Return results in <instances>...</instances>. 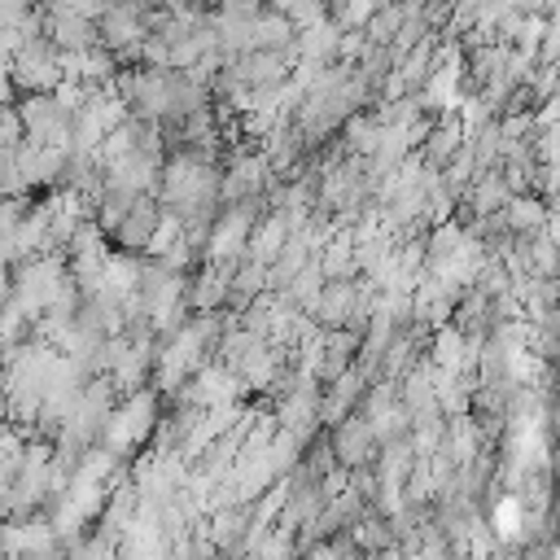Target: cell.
I'll use <instances>...</instances> for the list:
<instances>
[{
	"label": "cell",
	"instance_id": "obj_20",
	"mask_svg": "<svg viewBox=\"0 0 560 560\" xmlns=\"http://www.w3.org/2000/svg\"><path fill=\"white\" fill-rule=\"evenodd\" d=\"M512 13H521V18H542L547 13V0H503Z\"/></svg>",
	"mask_w": 560,
	"mask_h": 560
},
{
	"label": "cell",
	"instance_id": "obj_19",
	"mask_svg": "<svg viewBox=\"0 0 560 560\" xmlns=\"http://www.w3.org/2000/svg\"><path fill=\"white\" fill-rule=\"evenodd\" d=\"M354 542H359V547H385V542H389L385 521H376V516L359 521V525H354Z\"/></svg>",
	"mask_w": 560,
	"mask_h": 560
},
{
	"label": "cell",
	"instance_id": "obj_15",
	"mask_svg": "<svg viewBox=\"0 0 560 560\" xmlns=\"http://www.w3.org/2000/svg\"><path fill=\"white\" fill-rule=\"evenodd\" d=\"M293 22L276 9H262V18L254 22V48H289L293 44Z\"/></svg>",
	"mask_w": 560,
	"mask_h": 560
},
{
	"label": "cell",
	"instance_id": "obj_6",
	"mask_svg": "<svg viewBox=\"0 0 560 560\" xmlns=\"http://www.w3.org/2000/svg\"><path fill=\"white\" fill-rule=\"evenodd\" d=\"M158 223H162V206H158V197H153V192L136 197L131 210L122 214V223L114 228V245H118V254H131V258L149 254Z\"/></svg>",
	"mask_w": 560,
	"mask_h": 560
},
{
	"label": "cell",
	"instance_id": "obj_18",
	"mask_svg": "<svg viewBox=\"0 0 560 560\" xmlns=\"http://www.w3.org/2000/svg\"><path fill=\"white\" fill-rule=\"evenodd\" d=\"M22 214H26V201H4L0 197V258L9 254V241H13L18 223H22Z\"/></svg>",
	"mask_w": 560,
	"mask_h": 560
},
{
	"label": "cell",
	"instance_id": "obj_9",
	"mask_svg": "<svg viewBox=\"0 0 560 560\" xmlns=\"http://www.w3.org/2000/svg\"><path fill=\"white\" fill-rule=\"evenodd\" d=\"M293 236V223L284 219V210H262L254 219V232H249V245H245V258L258 262V267H271L280 258V249L289 245Z\"/></svg>",
	"mask_w": 560,
	"mask_h": 560
},
{
	"label": "cell",
	"instance_id": "obj_21",
	"mask_svg": "<svg viewBox=\"0 0 560 560\" xmlns=\"http://www.w3.org/2000/svg\"><path fill=\"white\" fill-rule=\"evenodd\" d=\"M13 105V79H9V61L0 57V109Z\"/></svg>",
	"mask_w": 560,
	"mask_h": 560
},
{
	"label": "cell",
	"instance_id": "obj_3",
	"mask_svg": "<svg viewBox=\"0 0 560 560\" xmlns=\"http://www.w3.org/2000/svg\"><path fill=\"white\" fill-rule=\"evenodd\" d=\"M9 79H13V92H22V96L57 92V88L66 83L61 52H57L44 35H31V39H22L18 52L9 57Z\"/></svg>",
	"mask_w": 560,
	"mask_h": 560
},
{
	"label": "cell",
	"instance_id": "obj_14",
	"mask_svg": "<svg viewBox=\"0 0 560 560\" xmlns=\"http://www.w3.org/2000/svg\"><path fill=\"white\" fill-rule=\"evenodd\" d=\"M420 149H424V162H429L433 171H442V166L464 149V131H459L455 122H433Z\"/></svg>",
	"mask_w": 560,
	"mask_h": 560
},
{
	"label": "cell",
	"instance_id": "obj_12",
	"mask_svg": "<svg viewBox=\"0 0 560 560\" xmlns=\"http://www.w3.org/2000/svg\"><path fill=\"white\" fill-rule=\"evenodd\" d=\"M402 22H407V9H402V4H394V0H376L372 18L363 22V39H368L372 48H389V44L398 39Z\"/></svg>",
	"mask_w": 560,
	"mask_h": 560
},
{
	"label": "cell",
	"instance_id": "obj_7",
	"mask_svg": "<svg viewBox=\"0 0 560 560\" xmlns=\"http://www.w3.org/2000/svg\"><path fill=\"white\" fill-rule=\"evenodd\" d=\"M332 455L346 468H363L372 455H381V438H376L372 420L368 416H354V411L346 420H337V429H332Z\"/></svg>",
	"mask_w": 560,
	"mask_h": 560
},
{
	"label": "cell",
	"instance_id": "obj_16",
	"mask_svg": "<svg viewBox=\"0 0 560 560\" xmlns=\"http://www.w3.org/2000/svg\"><path fill=\"white\" fill-rule=\"evenodd\" d=\"M542 206L534 201V197H512L508 206H503V223L512 228V232H538L542 228Z\"/></svg>",
	"mask_w": 560,
	"mask_h": 560
},
{
	"label": "cell",
	"instance_id": "obj_4",
	"mask_svg": "<svg viewBox=\"0 0 560 560\" xmlns=\"http://www.w3.org/2000/svg\"><path fill=\"white\" fill-rule=\"evenodd\" d=\"M258 206L262 201H241V206H223L206 232V262L214 267H236L245 258V245H249V232H254V219H258Z\"/></svg>",
	"mask_w": 560,
	"mask_h": 560
},
{
	"label": "cell",
	"instance_id": "obj_17",
	"mask_svg": "<svg viewBox=\"0 0 560 560\" xmlns=\"http://www.w3.org/2000/svg\"><path fill=\"white\" fill-rule=\"evenodd\" d=\"M446 372L451 368H459V359H464V332H455V328H442L438 332V354H433Z\"/></svg>",
	"mask_w": 560,
	"mask_h": 560
},
{
	"label": "cell",
	"instance_id": "obj_13",
	"mask_svg": "<svg viewBox=\"0 0 560 560\" xmlns=\"http://www.w3.org/2000/svg\"><path fill=\"white\" fill-rule=\"evenodd\" d=\"M0 31H18L22 39L44 35V4L39 0H0Z\"/></svg>",
	"mask_w": 560,
	"mask_h": 560
},
{
	"label": "cell",
	"instance_id": "obj_8",
	"mask_svg": "<svg viewBox=\"0 0 560 560\" xmlns=\"http://www.w3.org/2000/svg\"><path fill=\"white\" fill-rule=\"evenodd\" d=\"M44 39L61 57L88 52V48H96V22H88V18L70 13V9H44Z\"/></svg>",
	"mask_w": 560,
	"mask_h": 560
},
{
	"label": "cell",
	"instance_id": "obj_1",
	"mask_svg": "<svg viewBox=\"0 0 560 560\" xmlns=\"http://www.w3.org/2000/svg\"><path fill=\"white\" fill-rule=\"evenodd\" d=\"M66 284H70V262H66V254H35V258H26V262L13 267L9 298H13L31 319H39V315L57 302V293H61Z\"/></svg>",
	"mask_w": 560,
	"mask_h": 560
},
{
	"label": "cell",
	"instance_id": "obj_2",
	"mask_svg": "<svg viewBox=\"0 0 560 560\" xmlns=\"http://www.w3.org/2000/svg\"><path fill=\"white\" fill-rule=\"evenodd\" d=\"M153 424H158V402H153L149 389H136V394H127L122 402H114V411H109L105 424H101L96 446H105L109 455H127V451H136V446L149 438Z\"/></svg>",
	"mask_w": 560,
	"mask_h": 560
},
{
	"label": "cell",
	"instance_id": "obj_10",
	"mask_svg": "<svg viewBox=\"0 0 560 560\" xmlns=\"http://www.w3.org/2000/svg\"><path fill=\"white\" fill-rule=\"evenodd\" d=\"M508 201H512V188H508V179H503L499 171H477L472 184H468V192H464V206H468L472 214H481V219L503 214Z\"/></svg>",
	"mask_w": 560,
	"mask_h": 560
},
{
	"label": "cell",
	"instance_id": "obj_5",
	"mask_svg": "<svg viewBox=\"0 0 560 560\" xmlns=\"http://www.w3.org/2000/svg\"><path fill=\"white\" fill-rule=\"evenodd\" d=\"M18 118H22V136H26L31 144H52V149H66V144H70L74 109H66V105L57 101V92L22 96V101H18Z\"/></svg>",
	"mask_w": 560,
	"mask_h": 560
},
{
	"label": "cell",
	"instance_id": "obj_11",
	"mask_svg": "<svg viewBox=\"0 0 560 560\" xmlns=\"http://www.w3.org/2000/svg\"><path fill=\"white\" fill-rule=\"evenodd\" d=\"M228 267H201L192 280H188V289H184V298H188V306L197 311V315H206V311H214V306H223L228 302Z\"/></svg>",
	"mask_w": 560,
	"mask_h": 560
}]
</instances>
